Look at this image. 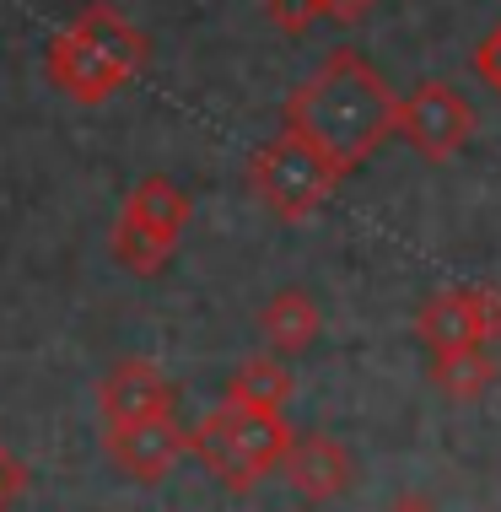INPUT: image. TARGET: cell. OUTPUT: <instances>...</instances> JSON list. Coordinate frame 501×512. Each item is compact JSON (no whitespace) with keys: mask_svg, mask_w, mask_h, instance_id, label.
Wrapping results in <instances>:
<instances>
[{"mask_svg":"<svg viewBox=\"0 0 501 512\" xmlns=\"http://www.w3.org/2000/svg\"><path fill=\"white\" fill-rule=\"evenodd\" d=\"M394 119V87L356 49H334L286 98V130L308 141L318 157H329L340 173H356L367 157H378L383 141H394Z\"/></svg>","mask_w":501,"mask_h":512,"instance_id":"1","label":"cell"},{"mask_svg":"<svg viewBox=\"0 0 501 512\" xmlns=\"http://www.w3.org/2000/svg\"><path fill=\"white\" fill-rule=\"evenodd\" d=\"M146 60H151V38L108 0H92L49 38L44 71L71 103L103 108L146 71Z\"/></svg>","mask_w":501,"mask_h":512,"instance_id":"2","label":"cell"},{"mask_svg":"<svg viewBox=\"0 0 501 512\" xmlns=\"http://www.w3.org/2000/svg\"><path fill=\"white\" fill-rule=\"evenodd\" d=\"M291 426L281 410H243V405H221L205 415L189 432V453L200 459L227 491L248 496L270 469H281L286 448H291Z\"/></svg>","mask_w":501,"mask_h":512,"instance_id":"3","label":"cell"},{"mask_svg":"<svg viewBox=\"0 0 501 512\" xmlns=\"http://www.w3.org/2000/svg\"><path fill=\"white\" fill-rule=\"evenodd\" d=\"M340 168L329 157H318L308 141H297L291 130H281L275 141H264L248 157V189L270 216L281 221H308L334 189H340Z\"/></svg>","mask_w":501,"mask_h":512,"instance_id":"4","label":"cell"},{"mask_svg":"<svg viewBox=\"0 0 501 512\" xmlns=\"http://www.w3.org/2000/svg\"><path fill=\"white\" fill-rule=\"evenodd\" d=\"M475 130H480L475 103L458 87H448V81H421L410 98H399L394 135L410 141V151L426 162H453L458 151L475 141Z\"/></svg>","mask_w":501,"mask_h":512,"instance_id":"5","label":"cell"},{"mask_svg":"<svg viewBox=\"0 0 501 512\" xmlns=\"http://www.w3.org/2000/svg\"><path fill=\"white\" fill-rule=\"evenodd\" d=\"M103 448H108V459H114L119 475H130V480H141V486H151V480H162L167 469H173V464L189 453V432L173 421V415H151V421L108 426V432H103Z\"/></svg>","mask_w":501,"mask_h":512,"instance_id":"6","label":"cell"},{"mask_svg":"<svg viewBox=\"0 0 501 512\" xmlns=\"http://www.w3.org/2000/svg\"><path fill=\"white\" fill-rule=\"evenodd\" d=\"M281 475L291 480V491L302 496V502H334V496L351 491L356 480V464L351 453H345V442H334L324 432H297L281 459Z\"/></svg>","mask_w":501,"mask_h":512,"instance_id":"7","label":"cell"},{"mask_svg":"<svg viewBox=\"0 0 501 512\" xmlns=\"http://www.w3.org/2000/svg\"><path fill=\"white\" fill-rule=\"evenodd\" d=\"M173 405H178L173 383L162 378V367L141 362V356L119 362L103 383H97V410H103L108 426H130V421H151V415H173Z\"/></svg>","mask_w":501,"mask_h":512,"instance_id":"8","label":"cell"},{"mask_svg":"<svg viewBox=\"0 0 501 512\" xmlns=\"http://www.w3.org/2000/svg\"><path fill=\"white\" fill-rule=\"evenodd\" d=\"M259 335L270 345V356H302L318 340V302L302 286H281L259 308Z\"/></svg>","mask_w":501,"mask_h":512,"instance_id":"9","label":"cell"},{"mask_svg":"<svg viewBox=\"0 0 501 512\" xmlns=\"http://www.w3.org/2000/svg\"><path fill=\"white\" fill-rule=\"evenodd\" d=\"M496 383V356L485 345H458V351H431V389L453 405H475Z\"/></svg>","mask_w":501,"mask_h":512,"instance_id":"10","label":"cell"},{"mask_svg":"<svg viewBox=\"0 0 501 512\" xmlns=\"http://www.w3.org/2000/svg\"><path fill=\"white\" fill-rule=\"evenodd\" d=\"M415 340L426 351H458V345H480V329H475V313H469V292H437L421 302L415 313Z\"/></svg>","mask_w":501,"mask_h":512,"instance_id":"11","label":"cell"},{"mask_svg":"<svg viewBox=\"0 0 501 512\" xmlns=\"http://www.w3.org/2000/svg\"><path fill=\"white\" fill-rule=\"evenodd\" d=\"M124 216L178 243L184 227H189V216H194V205H189V195L173 184V178H141V184L130 189V200H124Z\"/></svg>","mask_w":501,"mask_h":512,"instance_id":"12","label":"cell"},{"mask_svg":"<svg viewBox=\"0 0 501 512\" xmlns=\"http://www.w3.org/2000/svg\"><path fill=\"white\" fill-rule=\"evenodd\" d=\"M291 399V372L281 356H248V362L227 378V405L243 410H286Z\"/></svg>","mask_w":501,"mask_h":512,"instance_id":"13","label":"cell"},{"mask_svg":"<svg viewBox=\"0 0 501 512\" xmlns=\"http://www.w3.org/2000/svg\"><path fill=\"white\" fill-rule=\"evenodd\" d=\"M114 259L130 275H162L167 270V259L178 254V243L173 238H162V232H151V227H141V221H130L119 211V221H114Z\"/></svg>","mask_w":501,"mask_h":512,"instance_id":"14","label":"cell"},{"mask_svg":"<svg viewBox=\"0 0 501 512\" xmlns=\"http://www.w3.org/2000/svg\"><path fill=\"white\" fill-rule=\"evenodd\" d=\"M264 17H270L281 33H308V27L324 17V0H264Z\"/></svg>","mask_w":501,"mask_h":512,"instance_id":"15","label":"cell"},{"mask_svg":"<svg viewBox=\"0 0 501 512\" xmlns=\"http://www.w3.org/2000/svg\"><path fill=\"white\" fill-rule=\"evenodd\" d=\"M464 292H469V313H475L480 345H496L501 340V292H491V286H464Z\"/></svg>","mask_w":501,"mask_h":512,"instance_id":"16","label":"cell"},{"mask_svg":"<svg viewBox=\"0 0 501 512\" xmlns=\"http://www.w3.org/2000/svg\"><path fill=\"white\" fill-rule=\"evenodd\" d=\"M475 76L501 98V22L480 38V49H475Z\"/></svg>","mask_w":501,"mask_h":512,"instance_id":"17","label":"cell"},{"mask_svg":"<svg viewBox=\"0 0 501 512\" xmlns=\"http://www.w3.org/2000/svg\"><path fill=\"white\" fill-rule=\"evenodd\" d=\"M22 486H27V469H22V459H11V448L0 442V512L17 502Z\"/></svg>","mask_w":501,"mask_h":512,"instance_id":"18","label":"cell"},{"mask_svg":"<svg viewBox=\"0 0 501 512\" xmlns=\"http://www.w3.org/2000/svg\"><path fill=\"white\" fill-rule=\"evenodd\" d=\"M372 6H378V0H324V17L340 22V27H356V22L372 17Z\"/></svg>","mask_w":501,"mask_h":512,"instance_id":"19","label":"cell"},{"mask_svg":"<svg viewBox=\"0 0 501 512\" xmlns=\"http://www.w3.org/2000/svg\"><path fill=\"white\" fill-rule=\"evenodd\" d=\"M383 512H437V502H431V496H421V491H405V496H394Z\"/></svg>","mask_w":501,"mask_h":512,"instance_id":"20","label":"cell"}]
</instances>
